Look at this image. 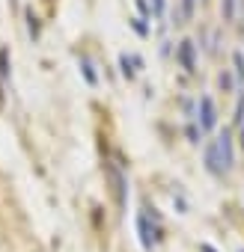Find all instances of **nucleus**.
<instances>
[{
	"mask_svg": "<svg viewBox=\"0 0 244 252\" xmlns=\"http://www.w3.org/2000/svg\"><path fill=\"white\" fill-rule=\"evenodd\" d=\"M194 9H197V0H182V18H194Z\"/></svg>",
	"mask_w": 244,
	"mask_h": 252,
	"instance_id": "nucleus-9",
	"label": "nucleus"
},
{
	"mask_svg": "<svg viewBox=\"0 0 244 252\" xmlns=\"http://www.w3.org/2000/svg\"><path fill=\"white\" fill-rule=\"evenodd\" d=\"M220 86H223V89H232V74H229V71L220 74Z\"/></svg>",
	"mask_w": 244,
	"mask_h": 252,
	"instance_id": "nucleus-14",
	"label": "nucleus"
},
{
	"mask_svg": "<svg viewBox=\"0 0 244 252\" xmlns=\"http://www.w3.org/2000/svg\"><path fill=\"white\" fill-rule=\"evenodd\" d=\"M134 228H137V240H140L143 252H155L158 243H161V220L149 208H143L134 217Z\"/></svg>",
	"mask_w": 244,
	"mask_h": 252,
	"instance_id": "nucleus-2",
	"label": "nucleus"
},
{
	"mask_svg": "<svg viewBox=\"0 0 244 252\" xmlns=\"http://www.w3.org/2000/svg\"><path fill=\"white\" fill-rule=\"evenodd\" d=\"M119 65H122V74H125L128 80H134L143 63H140V57H134V54H119Z\"/></svg>",
	"mask_w": 244,
	"mask_h": 252,
	"instance_id": "nucleus-6",
	"label": "nucleus"
},
{
	"mask_svg": "<svg viewBox=\"0 0 244 252\" xmlns=\"http://www.w3.org/2000/svg\"><path fill=\"white\" fill-rule=\"evenodd\" d=\"M0 74H3V77H9V51H3V54H0Z\"/></svg>",
	"mask_w": 244,
	"mask_h": 252,
	"instance_id": "nucleus-10",
	"label": "nucleus"
},
{
	"mask_svg": "<svg viewBox=\"0 0 244 252\" xmlns=\"http://www.w3.org/2000/svg\"><path fill=\"white\" fill-rule=\"evenodd\" d=\"M131 27H134V30H137L140 36H149V27L143 24V18H131Z\"/></svg>",
	"mask_w": 244,
	"mask_h": 252,
	"instance_id": "nucleus-12",
	"label": "nucleus"
},
{
	"mask_svg": "<svg viewBox=\"0 0 244 252\" xmlns=\"http://www.w3.org/2000/svg\"><path fill=\"white\" fill-rule=\"evenodd\" d=\"M176 60H179V65H182L185 71H194V68H197V45H194L191 39L179 42V48H176Z\"/></svg>",
	"mask_w": 244,
	"mask_h": 252,
	"instance_id": "nucleus-5",
	"label": "nucleus"
},
{
	"mask_svg": "<svg viewBox=\"0 0 244 252\" xmlns=\"http://www.w3.org/2000/svg\"><path fill=\"white\" fill-rule=\"evenodd\" d=\"M152 12L155 15H164V0H152Z\"/></svg>",
	"mask_w": 244,
	"mask_h": 252,
	"instance_id": "nucleus-15",
	"label": "nucleus"
},
{
	"mask_svg": "<svg viewBox=\"0 0 244 252\" xmlns=\"http://www.w3.org/2000/svg\"><path fill=\"white\" fill-rule=\"evenodd\" d=\"M194 122L203 128V134H208V131L217 128V107H214V101L208 95L197 98V116H194Z\"/></svg>",
	"mask_w": 244,
	"mask_h": 252,
	"instance_id": "nucleus-4",
	"label": "nucleus"
},
{
	"mask_svg": "<svg viewBox=\"0 0 244 252\" xmlns=\"http://www.w3.org/2000/svg\"><path fill=\"white\" fill-rule=\"evenodd\" d=\"M78 65H81V71H83L86 83H89V86H95V83H98V74H95V65H92V60H89V57H81V60H78Z\"/></svg>",
	"mask_w": 244,
	"mask_h": 252,
	"instance_id": "nucleus-7",
	"label": "nucleus"
},
{
	"mask_svg": "<svg viewBox=\"0 0 244 252\" xmlns=\"http://www.w3.org/2000/svg\"><path fill=\"white\" fill-rule=\"evenodd\" d=\"M107 181H110V190H113V199H116V208L125 211L128 208V172L122 169L119 163H107Z\"/></svg>",
	"mask_w": 244,
	"mask_h": 252,
	"instance_id": "nucleus-3",
	"label": "nucleus"
},
{
	"mask_svg": "<svg viewBox=\"0 0 244 252\" xmlns=\"http://www.w3.org/2000/svg\"><path fill=\"white\" fill-rule=\"evenodd\" d=\"M235 86H244V54L241 51H235Z\"/></svg>",
	"mask_w": 244,
	"mask_h": 252,
	"instance_id": "nucleus-8",
	"label": "nucleus"
},
{
	"mask_svg": "<svg viewBox=\"0 0 244 252\" xmlns=\"http://www.w3.org/2000/svg\"><path fill=\"white\" fill-rule=\"evenodd\" d=\"M232 163H235L232 134H229V131H223V134H217V137L205 146V152H203V166H205V172H208V175L223 178V175H229Z\"/></svg>",
	"mask_w": 244,
	"mask_h": 252,
	"instance_id": "nucleus-1",
	"label": "nucleus"
},
{
	"mask_svg": "<svg viewBox=\"0 0 244 252\" xmlns=\"http://www.w3.org/2000/svg\"><path fill=\"white\" fill-rule=\"evenodd\" d=\"M137 9H140L143 18H152V3H149V0H137Z\"/></svg>",
	"mask_w": 244,
	"mask_h": 252,
	"instance_id": "nucleus-11",
	"label": "nucleus"
},
{
	"mask_svg": "<svg viewBox=\"0 0 244 252\" xmlns=\"http://www.w3.org/2000/svg\"><path fill=\"white\" fill-rule=\"evenodd\" d=\"M232 6H235L232 0H223V18H226V21H229V18H232V12H235Z\"/></svg>",
	"mask_w": 244,
	"mask_h": 252,
	"instance_id": "nucleus-13",
	"label": "nucleus"
},
{
	"mask_svg": "<svg viewBox=\"0 0 244 252\" xmlns=\"http://www.w3.org/2000/svg\"><path fill=\"white\" fill-rule=\"evenodd\" d=\"M238 143H241V149H244V122L238 125Z\"/></svg>",
	"mask_w": 244,
	"mask_h": 252,
	"instance_id": "nucleus-16",
	"label": "nucleus"
}]
</instances>
